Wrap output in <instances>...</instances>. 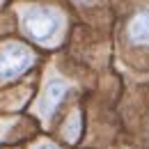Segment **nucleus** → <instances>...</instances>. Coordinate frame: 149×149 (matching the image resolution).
Here are the masks:
<instances>
[{
	"instance_id": "5",
	"label": "nucleus",
	"mask_w": 149,
	"mask_h": 149,
	"mask_svg": "<svg viewBox=\"0 0 149 149\" xmlns=\"http://www.w3.org/2000/svg\"><path fill=\"white\" fill-rule=\"evenodd\" d=\"M80 119H78V112H74V117L69 119V126H64V135L71 140V142H76L78 140V133H80Z\"/></svg>"
},
{
	"instance_id": "2",
	"label": "nucleus",
	"mask_w": 149,
	"mask_h": 149,
	"mask_svg": "<svg viewBox=\"0 0 149 149\" xmlns=\"http://www.w3.org/2000/svg\"><path fill=\"white\" fill-rule=\"evenodd\" d=\"M25 30L32 35L35 39L44 41V39L53 37L57 30V16L48 9H30L25 14Z\"/></svg>"
},
{
	"instance_id": "4",
	"label": "nucleus",
	"mask_w": 149,
	"mask_h": 149,
	"mask_svg": "<svg viewBox=\"0 0 149 149\" xmlns=\"http://www.w3.org/2000/svg\"><path fill=\"white\" fill-rule=\"evenodd\" d=\"M129 37L135 44L149 41V12H140V14L133 16V21L129 25Z\"/></svg>"
},
{
	"instance_id": "3",
	"label": "nucleus",
	"mask_w": 149,
	"mask_h": 149,
	"mask_svg": "<svg viewBox=\"0 0 149 149\" xmlns=\"http://www.w3.org/2000/svg\"><path fill=\"white\" fill-rule=\"evenodd\" d=\"M67 94V85L62 83V80H48V85H46V90H44V96H41V110L44 115H53L55 108L60 106V101H62V96Z\"/></svg>"
},
{
	"instance_id": "6",
	"label": "nucleus",
	"mask_w": 149,
	"mask_h": 149,
	"mask_svg": "<svg viewBox=\"0 0 149 149\" xmlns=\"http://www.w3.org/2000/svg\"><path fill=\"white\" fill-rule=\"evenodd\" d=\"M39 149H55L53 145H44V147H39Z\"/></svg>"
},
{
	"instance_id": "1",
	"label": "nucleus",
	"mask_w": 149,
	"mask_h": 149,
	"mask_svg": "<svg viewBox=\"0 0 149 149\" xmlns=\"http://www.w3.org/2000/svg\"><path fill=\"white\" fill-rule=\"evenodd\" d=\"M32 64V55L23 44H7L0 51V78H14Z\"/></svg>"
}]
</instances>
